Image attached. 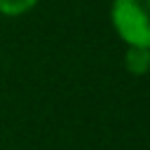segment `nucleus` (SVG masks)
Wrapping results in <instances>:
<instances>
[{"label":"nucleus","instance_id":"nucleus-1","mask_svg":"<svg viewBox=\"0 0 150 150\" xmlns=\"http://www.w3.org/2000/svg\"><path fill=\"white\" fill-rule=\"evenodd\" d=\"M110 26L124 47L150 49V0H112Z\"/></svg>","mask_w":150,"mask_h":150},{"label":"nucleus","instance_id":"nucleus-3","mask_svg":"<svg viewBox=\"0 0 150 150\" xmlns=\"http://www.w3.org/2000/svg\"><path fill=\"white\" fill-rule=\"evenodd\" d=\"M40 0H0V16H7V19H16V16H23L28 12H33L38 7Z\"/></svg>","mask_w":150,"mask_h":150},{"label":"nucleus","instance_id":"nucleus-2","mask_svg":"<svg viewBox=\"0 0 150 150\" xmlns=\"http://www.w3.org/2000/svg\"><path fill=\"white\" fill-rule=\"evenodd\" d=\"M122 61H124V70L129 75L143 77L150 73V49L148 47H127Z\"/></svg>","mask_w":150,"mask_h":150}]
</instances>
